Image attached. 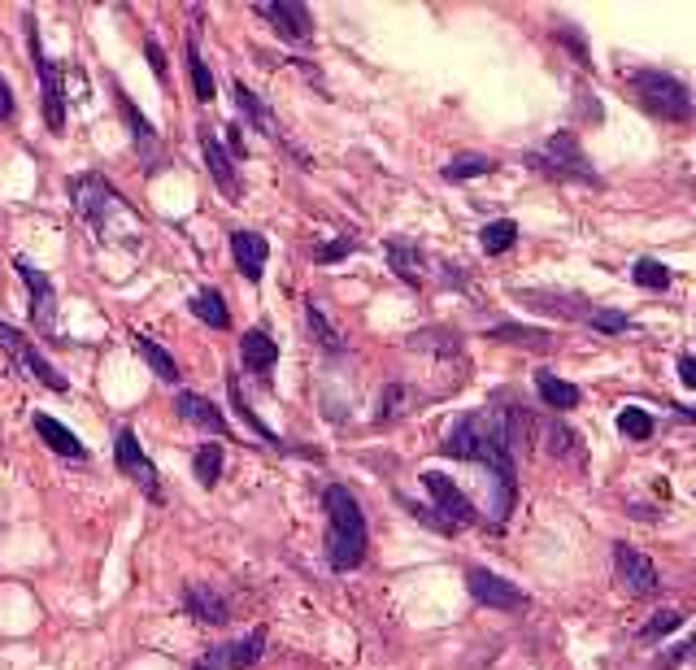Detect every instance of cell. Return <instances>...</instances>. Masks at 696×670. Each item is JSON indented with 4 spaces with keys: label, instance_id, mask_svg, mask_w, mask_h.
<instances>
[{
    "label": "cell",
    "instance_id": "1",
    "mask_svg": "<svg viewBox=\"0 0 696 670\" xmlns=\"http://www.w3.org/2000/svg\"><path fill=\"white\" fill-rule=\"evenodd\" d=\"M440 453L453 457V462H470V466L488 470V479H492V518H496V527H505L509 514H514V501H518V466H514V448H509V440L501 431L496 409L461 414L448 427Z\"/></svg>",
    "mask_w": 696,
    "mask_h": 670
},
{
    "label": "cell",
    "instance_id": "2",
    "mask_svg": "<svg viewBox=\"0 0 696 670\" xmlns=\"http://www.w3.org/2000/svg\"><path fill=\"white\" fill-rule=\"evenodd\" d=\"M65 192H70V205L74 214L96 231L100 244H122L135 253V240H140V214L127 205L122 192H113V183L96 170H83L74 179H65Z\"/></svg>",
    "mask_w": 696,
    "mask_h": 670
},
{
    "label": "cell",
    "instance_id": "3",
    "mask_svg": "<svg viewBox=\"0 0 696 670\" xmlns=\"http://www.w3.org/2000/svg\"><path fill=\"white\" fill-rule=\"evenodd\" d=\"M323 510H327V566L332 571H357L365 562V510L357 505V496L345 483H327L323 488Z\"/></svg>",
    "mask_w": 696,
    "mask_h": 670
},
{
    "label": "cell",
    "instance_id": "4",
    "mask_svg": "<svg viewBox=\"0 0 696 670\" xmlns=\"http://www.w3.org/2000/svg\"><path fill=\"white\" fill-rule=\"evenodd\" d=\"M523 161L540 175V179H557V183H588V188H605V179L592 170L588 153L579 148V135L575 131H557L549 135L544 144L527 148Z\"/></svg>",
    "mask_w": 696,
    "mask_h": 670
},
{
    "label": "cell",
    "instance_id": "5",
    "mask_svg": "<svg viewBox=\"0 0 696 670\" xmlns=\"http://www.w3.org/2000/svg\"><path fill=\"white\" fill-rule=\"evenodd\" d=\"M632 96L658 122H688L693 118V92H688V83L675 79V74H667V70H636L632 74Z\"/></svg>",
    "mask_w": 696,
    "mask_h": 670
},
{
    "label": "cell",
    "instance_id": "6",
    "mask_svg": "<svg viewBox=\"0 0 696 670\" xmlns=\"http://www.w3.org/2000/svg\"><path fill=\"white\" fill-rule=\"evenodd\" d=\"M26 22V44H31V65H35V83H39V113L48 131H65V79L61 65L39 48V31H35V13H22Z\"/></svg>",
    "mask_w": 696,
    "mask_h": 670
},
{
    "label": "cell",
    "instance_id": "7",
    "mask_svg": "<svg viewBox=\"0 0 696 670\" xmlns=\"http://www.w3.org/2000/svg\"><path fill=\"white\" fill-rule=\"evenodd\" d=\"M109 92H113V105H118V113H122V122H127V131H131V148H135L144 175H161V170L170 166V153H166V144H161V131L140 113V105L122 92V83H109Z\"/></svg>",
    "mask_w": 696,
    "mask_h": 670
},
{
    "label": "cell",
    "instance_id": "8",
    "mask_svg": "<svg viewBox=\"0 0 696 670\" xmlns=\"http://www.w3.org/2000/svg\"><path fill=\"white\" fill-rule=\"evenodd\" d=\"M0 348H4V357H9L22 374H31L35 383H44L48 392H57V396H65V392H70L65 374H61V370H57V366H52V361L35 348V344H31V335L17 332V327H9L4 319H0Z\"/></svg>",
    "mask_w": 696,
    "mask_h": 670
},
{
    "label": "cell",
    "instance_id": "9",
    "mask_svg": "<svg viewBox=\"0 0 696 670\" xmlns=\"http://www.w3.org/2000/svg\"><path fill=\"white\" fill-rule=\"evenodd\" d=\"M113 466L144 492V496H153L157 505L166 501V492H161V475H157V466L148 462V453L140 448V435L131 431V427H122L118 435H113Z\"/></svg>",
    "mask_w": 696,
    "mask_h": 670
},
{
    "label": "cell",
    "instance_id": "10",
    "mask_svg": "<svg viewBox=\"0 0 696 670\" xmlns=\"http://www.w3.org/2000/svg\"><path fill=\"white\" fill-rule=\"evenodd\" d=\"M422 492L431 496V510L453 527V531H466V527H475L479 523V514H475V505H470V496L448 479V475H440V470H422Z\"/></svg>",
    "mask_w": 696,
    "mask_h": 670
},
{
    "label": "cell",
    "instance_id": "11",
    "mask_svg": "<svg viewBox=\"0 0 696 670\" xmlns=\"http://www.w3.org/2000/svg\"><path fill=\"white\" fill-rule=\"evenodd\" d=\"M13 271H17L22 284H26L31 327L44 335V339H52V335H57V288H52V279H48L44 271H35L26 258H13Z\"/></svg>",
    "mask_w": 696,
    "mask_h": 670
},
{
    "label": "cell",
    "instance_id": "12",
    "mask_svg": "<svg viewBox=\"0 0 696 670\" xmlns=\"http://www.w3.org/2000/svg\"><path fill=\"white\" fill-rule=\"evenodd\" d=\"M466 593L479 606H488V610H527L531 606V597L514 579H505V575H496L488 566H470L466 571Z\"/></svg>",
    "mask_w": 696,
    "mask_h": 670
},
{
    "label": "cell",
    "instance_id": "13",
    "mask_svg": "<svg viewBox=\"0 0 696 670\" xmlns=\"http://www.w3.org/2000/svg\"><path fill=\"white\" fill-rule=\"evenodd\" d=\"M253 13L266 17L279 39H288V44H314V13L301 0H266V4H253Z\"/></svg>",
    "mask_w": 696,
    "mask_h": 670
},
{
    "label": "cell",
    "instance_id": "14",
    "mask_svg": "<svg viewBox=\"0 0 696 670\" xmlns=\"http://www.w3.org/2000/svg\"><path fill=\"white\" fill-rule=\"evenodd\" d=\"M610 558H614V571H619V579H623V588L632 593V597H653L658 593V566L649 562V553H640L636 545H627V540H614L610 545Z\"/></svg>",
    "mask_w": 696,
    "mask_h": 670
},
{
    "label": "cell",
    "instance_id": "15",
    "mask_svg": "<svg viewBox=\"0 0 696 670\" xmlns=\"http://www.w3.org/2000/svg\"><path fill=\"white\" fill-rule=\"evenodd\" d=\"M196 135H201V153H205L209 179L218 183V192H223L227 201H240V196H244V179H240V170H236V157L227 153V144L218 140L214 127H201Z\"/></svg>",
    "mask_w": 696,
    "mask_h": 670
},
{
    "label": "cell",
    "instance_id": "16",
    "mask_svg": "<svg viewBox=\"0 0 696 670\" xmlns=\"http://www.w3.org/2000/svg\"><path fill=\"white\" fill-rule=\"evenodd\" d=\"M231 92H236V105H240V113H244V122H249V127H253L257 135H266V140H275V144H279V148H288V153H292V157H297L301 166H310V157H305L301 148H292V144L284 140V131H279V122H275V113L266 109V100H262V96H257V92H253L249 83H240V79H236V83H231Z\"/></svg>",
    "mask_w": 696,
    "mask_h": 670
},
{
    "label": "cell",
    "instance_id": "17",
    "mask_svg": "<svg viewBox=\"0 0 696 670\" xmlns=\"http://www.w3.org/2000/svg\"><path fill=\"white\" fill-rule=\"evenodd\" d=\"M175 414H179L183 422H192V427H201V431L218 435V440H231V422H227V414H223L214 400H205L201 392H175Z\"/></svg>",
    "mask_w": 696,
    "mask_h": 670
},
{
    "label": "cell",
    "instance_id": "18",
    "mask_svg": "<svg viewBox=\"0 0 696 670\" xmlns=\"http://www.w3.org/2000/svg\"><path fill=\"white\" fill-rule=\"evenodd\" d=\"M383 253H387V266H392V275H396L400 284H409V288H422V284H427V253H422L413 240L387 236V240H383Z\"/></svg>",
    "mask_w": 696,
    "mask_h": 670
},
{
    "label": "cell",
    "instance_id": "19",
    "mask_svg": "<svg viewBox=\"0 0 696 670\" xmlns=\"http://www.w3.org/2000/svg\"><path fill=\"white\" fill-rule=\"evenodd\" d=\"M518 301L523 306H536L540 314H553V319H566V323H579V319H592V301L588 297H579V292H553V288H544V292H518Z\"/></svg>",
    "mask_w": 696,
    "mask_h": 670
},
{
    "label": "cell",
    "instance_id": "20",
    "mask_svg": "<svg viewBox=\"0 0 696 670\" xmlns=\"http://www.w3.org/2000/svg\"><path fill=\"white\" fill-rule=\"evenodd\" d=\"M231 258L249 284H262L266 262H271V240L262 231H231Z\"/></svg>",
    "mask_w": 696,
    "mask_h": 670
},
{
    "label": "cell",
    "instance_id": "21",
    "mask_svg": "<svg viewBox=\"0 0 696 670\" xmlns=\"http://www.w3.org/2000/svg\"><path fill=\"white\" fill-rule=\"evenodd\" d=\"M31 427H35V435H39L57 457H65V462H92V448H87L65 422H57L52 414H31Z\"/></svg>",
    "mask_w": 696,
    "mask_h": 670
},
{
    "label": "cell",
    "instance_id": "22",
    "mask_svg": "<svg viewBox=\"0 0 696 670\" xmlns=\"http://www.w3.org/2000/svg\"><path fill=\"white\" fill-rule=\"evenodd\" d=\"M183 610H188L196 623H205V627H223V623L231 619L227 597H223L218 588H209V584H188V588H183Z\"/></svg>",
    "mask_w": 696,
    "mask_h": 670
},
{
    "label": "cell",
    "instance_id": "23",
    "mask_svg": "<svg viewBox=\"0 0 696 670\" xmlns=\"http://www.w3.org/2000/svg\"><path fill=\"white\" fill-rule=\"evenodd\" d=\"M540 435H544L549 457H557V462H575V466H584V462H588V453H584V435H579V431H571L562 418H540Z\"/></svg>",
    "mask_w": 696,
    "mask_h": 670
},
{
    "label": "cell",
    "instance_id": "24",
    "mask_svg": "<svg viewBox=\"0 0 696 670\" xmlns=\"http://www.w3.org/2000/svg\"><path fill=\"white\" fill-rule=\"evenodd\" d=\"M240 366H244L249 374H271V370L279 366V344L271 339V332L253 327V332L240 335Z\"/></svg>",
    "mask_w": 696,
    "mask_h": 670
},
{
    "label": "cell",
    "instance_id": "25",
    "mask_svg": "<svg viewBox=\"0 0 696 670\" xmlns=\"http://www.w3.org/2000/svg\"><path fill=\"white\" fill-rule=\"evenodd\" d=\"M531 379H536V392H540V400H544L553 414H566V409H575V405L584 400V392H579L575 383H566L562 374H553V370H544V366H540Z\"/></svg>",
    "mask_w": 696,
    "mask_h": 670
},
{
    "label": "cell",
    "instance_id": "26",
    "mask_svg": "<svg viewBox=\"0 0 696 670\" xmlns=\"http://www.w3.org/2000/svg\"><path fill=\"white\" fill-rule=\"evenodd\" d=\"M131 344H135V352H140V361L161 379V383H179V361L153 339V335H144V332H135L131 335Z\"/></svg>",
    "mask_w": 696,
    "mask_h": 670
},
{
    "label": "cell",
    "instance_id": "27",
    "mask_svg": "<svg viewBox=\"0 0 696 670\" xmlns=\"http://www.w3.org/2000/svg\"><path fill=\"white\" fill-rule=\"evenodd\" d=\"M188 310H192L205 327H214V332H227V327H231V310H227V297H223L218 288H201Z\"/></svg>",
    "mask_w": 696,
    "mask_h": 670
},
{
    "label": "cell",
    "instance_id": "28",
    "mask_svg": "<svg viewBox=\"0 0 696 670\" xmlns=\"http://www.w3.org/2000/svg\"><path fill=\"white\" fill-rule=\"evenodd\" d=\"M223 654H227V670H253L262 662V654H266V632L257 627V632H249V636L223 645Z\"/></svg>",
    "mask_w": 696,
    "mask_h": 670
},
{
    "label": "cell",
    "instance_id": "29",
    "mask_svg": "<svg viewBox=\"0 0 696 670\" xmlns=\"http://www.w3.org/2000/svg\"><path fill=\"white\" fill-rule=\"evenodd\" d=\"M488 339H505V344H518V348H531V352H549V348H553V332H544V327H523V323L492 327Z\"/></svg>",
    "mask_w": 696,
    "mask_h": 670
},
{
    "label": "cell",
    "instance_id": "30",
    "mask_svg": "<svg viewBox=\"0 0 696 670\" xmlns=\"http://www.w3.org/2000/svg\"><path fill=\"white\" fill-rule=\"evenodd\" d=\"M227 396H231V409H236V414L244 418V427H249V431H253L257 440H266V444H275V448H284V440H279V435H275V431H271V427H266V422H262V418L253 414V405L244 400V392H240V379H236V374L227 379ZM284 453H288V448H284Z\"/></svg>",
    "mask_w": 696,
    "mask_h": 670
},
{
    "label": "cell",
    "instance_id": "31",
    "mask_svg": "<svg viewBox=\"0 0 696 670\" xmlns=\"http://www.w3.org/2000/svg\"><path fill=\"white\" fill-rule=\"evenodd\" d=\"M188 79H192L196 100H201V105H209V100H214V92H218V83H214V70L205 65V57H201V48H196V35L188 39Z\"/></svg>",
    "mask_w": 696,
    "mask_h": 670
},
{
    "label": "cell",
    "instance_id": "32",
    "mask_svg": "<svg viewBox=\"0 0 696 670\" xmlns=\"http://www.w3.org/2000/svg\"><path fill=\"white\" fill-rule=\"evenodd\" d=\"M223 466H227V448H218V440H214V444H201L196 457H192V475H196L201 488H214V483L223 479Z\"/></svg>",
    "mask_w": 696,
    "mask_h": 670
},
{
    "label": "cell",
    "instance_id": "33",
    "mask_svg": "<svg viewBox=\"0 0 696 670\" xmlns=\"http://www.w3.org/2000/svg\"><path fill=\"white\" fill-rule=\"evenodd\" d=\"M492 170H496L492 157H483V153H461V157H453L440 175H444L448 183H466V179H483V175H492Z\"/></svg>",
    "mask_w": 696,
    "mask_h": 670
},
{
    "label": "cell",
    "instance_id": "34",
    "mask_svg": "<svg viewBox=\"0 0 696 670\" xmlns=\"http://www.w3.org/2000/svg\"><path fill=\"white\" fill-rule=\"evenodd\" d=\"M518 244V223H509V218H496V223H488L483 231H479V249L488 253V258H501V253H509Z\"/></svg>",
    "mask_w": 696,
    "mask_h": 670
},
{
    "label": "cell",
    "instance_id": "35",
    "mask_svg": "<svg viewBox=\"0 0 696 670\" xmlns=\"http://www.w3.org/2000/svg\"><path fill=\"white\" fill-rule=\"evenodd\" d=\"M305 323H310V335L319 339V348H323V352H332V357H340V352H345V339H340V332L327 323V314L319 310V301H305Z\"/></svg>",
    "mask_w": 696,
    "mask_h": 670
},
{
    "label": "cell",
    "instance_id": "36",
    "mask_svg": "<svg viewBox=\"0 0 696 670\" xmlns=\"http://www.w3.org/2000/svg\"><path fill=\"white\" fill-rule=\"evenodd\" d=\"M619 431H623L627 440H649V435L658 431V418H653L649 409H640V405H623V409H619Z\"/></svg>",
    "mask_w": 696,
    "mask_h": 670
},
{
    "label": "cell",
    "instance_id": "37",
    "mask_svg": "<svg viewBox=\"0 0 696 670\" xmlns=\"http://www.w3.org/2000/svg\"><path fill=\"white\" fill-rule=\"evenodd\" d=\"M632 279H636V288H649V292H667V288L675 284V275H671L662 262H653V258H640V262L632 266Z\"/></svg>",
    "mask_w": 696,
    "mask_h": 670
},
{
    "label": "cell",
    "instance_id": "38",
    "mask_svg": "<svg viewBox=\"0 0 696 670\" xmlns=\"http://www.w3.org/2000/svg\"><path fill=\"white\" fill-rule=\"evenodd\" d=\"M684 627V614L680 610H658L645 627H640V645H658L662 636H671V632H680Z\"/></svg>",
    "mask_w": 696,
    "mask_h": 670
},
{
    "label": "cell",
    "instance_id": "39",
    "mask_svg": "<svg viewBox=\"0 0 696 670\" xmlns=\"http://www.w3.org/2000/svg\"><path fill=\"white\" fill-rule=\"evenodd\" d=\"M405 405H409V387L396 379V383H387L383 387V400H379V422H392V418H400L405 414Z\"/></svg>",
    "mask_w": 696,
    "mask_h": 670
},
{
    "label": "cell",
    "instance_id": "40",
    "mask_svg": "<svg viewBox=\"0 0 696 670\" xmlns=\"http://www.w3.org/2000/svg\"><path fill=\"white\" fill-rule=\"evenodd\" d=\"M396 501H400V505H405V510H409V514H413V518H418L427 531H435V536H457V531H453V527H448V523H444V518H440L431 505H418V501H409L405 492H400Z\"/></svg>",
    "mask_w": 696,
    "mask_h": 670
},
{
    "label": "cell",
    "instance_id": "41",
    "mask_svg": "<svg viewBox=\"0 0 696 670\" xmlns=\"http://www.w3.org/2000/svg\"><path fill=\"white\" fill-rule=\"evenodd\" d=\"M357 253V240H348V236H340V240H332V244H314V262L319 266H336V262H345V258H352Z\"/></svg>",
    "mask_w": 696,
    "mask_h": 670
},
{
    "label": "cell",
    "instance_id": "42",
    "mask_svg": "<svg viewBox=\"0 0 696 670\" xmlns=\"http://www.w3.org/2000/svg\"><path fill=\"white\" fill-rule=\"evenodd\" d=\"M592 327L601 335H619V332H632V319L623 314V310H592V319H588Z\"/></svg>",
    "mask_w": 696,
    "mask_h": 670
},
{
    "label": "cell",
    "instance_id": "43",
    "mask_svg": "<svg viewBox=\"0 0 696 670\" xmlns=\"http://www.w3.org/2000/svg\"><path fill=\"white\" fill-rule=\"evenodd\" d=\"M557 39L575 52V61H579L584 70H592V48H588V39H584V35H575V26H557Z\"/></svg>",
    "mask_w": 696,
    "mask_h": 670
},
{
    "label": "cell",
    "instance_id": "44",
    "mask_svg": "<svg viewBox=\"0 0 696 670\" xmlns=\"http://www.w3.org/2000/svg\"><path fill=\"white\" fill-rule=\"evenodd\" d=\"M144 57H148V65H153L157 83H166V79H170V65H166V52H161V44H157V39H144Z\"/></svg>",
    "mask_w": 696,
    "mask_h": 670
},
{
    "label": "cell",
    "instance_id": "45",
    "mask_svg": "<svg viewBox=\"0 0 696 670\" xmlns=\"http://www.w3.org/2000/svg\"><path fill=\"white\" fill-rule=\"evenodd\" d=\"M688 658H696V636H693V641H684L680 649H671V654H662V662H658V670H675V667H684Z\"/></svg>",
    "mask_w": 696,
    "mask_h": 670
},
{
    "label": "cell",
    "instance_id": "46",
    "mask_svg": "<svg viewBox=\"0 0 696 670\" xmlns=\"http://www.w3.org/2000/svg\"><path fill=\"white\" fill-rule=\"evenodd\" d=\"M17 118V100H13V87H9V79L0 74V122H13Z\"/></svg>",
    "mask_w": 696,
    "mask_h": 670
},
{
    "label": "cell",
    "instance_id": "47",
    "mask_svg": "<svg viewBox=\"0 0 696 670\" xmlns=\"http://www.w3.org/2000/svg\"><path fill=\"white\" fill-rule=\"evenodd\" d=\"M223 144H227V153H231V157H244V153H249V144H244V131H240V122H231V127H227V140H223Z\"/></svg>",
    "mask_w": 696,
    "mask_h": 670
},
{
    "label": "cell",
    "instance_id": "48",
    "mask_svg": "<svg viewBox=\"0 0 696 670\" xmlns=\"http://www.w3.org/2000/svg\"><path fill=\"white\" fill-rule=\"evenodd\" d=\"M192 670H227V654H223V649H205Z\"/></svg>",
    "mask_w": 696,
    "mask_h": 670
},
{
    "label": "cell",
    "instance_id": "49",
    "mask_svg": "<svg viewBox=\"0 0 696 670\" xmlns=\"http://www.w3.org/2000/svg\"><path fill=\"white\" fill-rule=\"evenodd\" d=\"M675 370H680V383L696 392V357H680V361H675Z\"/></svg>",
    "mask_w": 696,
    "mask_h": 670
},
{
    "label": "cell",
    "instance_id": "50",
    "mask_svg": "<svg viewBox=\"0 0 696 670\" xmlns=\"http://www.w3.org/2000/svg\"><path fill=\"white\" fill-rule=\"evenodd\" d=\"M675 418H680V422H693L696 427V405H680V409H675Z\"/></svg>",
    "mask_w": 696,
    "mask_h": 670
}]
</instances>
